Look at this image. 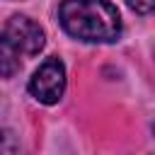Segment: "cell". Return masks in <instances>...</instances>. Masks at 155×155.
<instances>
[{
  "instance_id": "5",
  "label": "cell",
  "mask_w": 155,
  "mask_h": 155,
  "mask_svg": "<svg viewBox=\"0 0 155 155\" xmlns=\"http://www.w3.org/2000/svg\"><path fill=\"white\" fill-rule=\"evenodd\" d=\"M126 2L138 15H155V0H126Z\"/></svg>"
},
{
  "instance_id": "3",
  "label": "cell",
  "mask_w": 155,
  "mask_h": 155,
  "mask_svg": "<svg viewBox=\"0 0 155 155\" xmlns=\"http://www.w3.org/2000/svg\"><path fill=\"white\" fill-rule=\"evenodd\" d=\"M2 34L15 44V48L22 53V58H24V56H36V53L44 48V44H46L44 29H41L34 19H29V17H24V15L10 17L7 24H5V29H2Z\"/></svg>"
},
{
  "instance_id": "4",
  "label": "cell",
  "mask_w": 155,
  "mask_h": 155,
  "mask_svg": "<svg viewBox=\"0 0 155 155\" xmlns=\"http://www.w3.org/2000/svg\"><path fill=\"white\" fill-rule=\"evenodd\" d=\"M19 68H22V53L0 31V78H12Z\"/></svg>"
},
{
  "instance_id": "2",
  "label": "cell",
  "mask_w": 155,
  "mask_h": 155,
  "mask_svg": "<svg viewBox=\"0 0 155 155\" xmlns=\"http://www.w3.org/2000/svg\"><path fill=\"white\" fill-rule=\"evenodd\" d=\"M29 92L41 104H56L65 92V65L61 58H46L29 80Z\"/></svg>"
},
{
  "instance_id": "1",
  "label": "cell",
  "mask_w": 155,
  "mask_h": 155,
  "mask_svg": "<svg viewBox=\"0 0 155 155\" xmlns=\"http://www.w3.org/2000/svg\"><path fill=\"white\" fill-rule=\"evenodd\" d=\"M58 19L70 36L90 44H109L121 34V15L109 0H65Z\"/></svg>"
}]
</instances>
